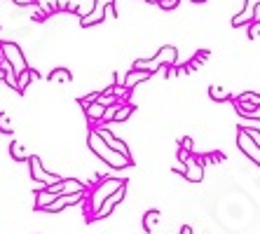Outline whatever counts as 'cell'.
<instances>
[{
    "mask_svg": "<svg viewBox=\"0 0 260 234\" xmlns=\"http://www.w3.org/2000/svg\"><path fill=\"white\" fill-rule=\"evenodd\" d=\"M87 145H89V150L94 152L99 159H103V162L108 164V166H113V169H124V166L132 164L129 157H124V155H120L117 150H113V148H110V145L99 136L96 129H89V133H87Z\"/></svg>",
    "mask_w": 260,
    "mask_h": 234,
    "instance_id": "cell-1",
    "label": "cell"
},
{
    "mask_svg": "<svg viewBox=\"0 0 260 234\" xmlns=\"http://www.w3.org/2000/svg\"><path fill=\"white\" fill-rule=\"evenodd\" d=\"M176 61H178V52H176V47L164 45V47L159 49L152 59L136 61V63H134V71H150V73H155V71H159V66H167V68L176 66Z\"/></svg>",
    "mask_w": 260,
    "mask_h": 234,
    "instance_id": "cell-2",
    "label": "cell"
},
{
    "mask_svg": "<svg viewBox=\"0 0 260 234\" xmlns=\"http://www.w3.org/2000/svg\"><path fill=\"white\" fill-rule=\"evenodd\" d=\"M122 187H127V183L122 178H106L103 183H99L96 190L89 194V206H91V213L96 216L99 209L103 206V202L108 197H113V194L117 192V190H122Z\"/></svg>",
    "mask_w": 260,
    "mask_h": 234,
    "instance_id": "cell-3",
    "label": "cell"
},
{
    "mask_svg": "<svg viewBox=\"0 0 260 234\" xmlns=\"http://www.w3.org/2000/svg\"><path fill=\"white\" fill-rule=\"evenodd\" d=\"M0 56L10 63V66L14 68V73H17V78L21 75V73L28 71V61H26L24 52L19 49L17 42H10V40H3L0 42Z\"/></svg>",
    "mask_w": 260,
    "mask_h": 234,
    "instance_id": "cell-4",
    "label": "cell"
},
{
    "mask_svg": "<svg viewBox=\"0 0 260 234\" xmlns=\"http://www.w3.org/2000/svg\"><path fill=\"white\" fill-rule=\"evenodd\" d=\"M28 164H30V178L36 180V183H45V187H52V185L63 183V178H61V176L49 174L47 169L43 166V162H40V157H38V155H30Z\"/></svg>",
    "mask_w": 260,
    "mask_h": 234,
    "instance_id": "cell-5",
    "label": "cell"
},
{
    "mask_svg": "<svg viewBox=\"0 0 260 234\" xmlns=\"http://www.w3.org/2000/svg\"><path fill=\"white\" fill-rule=\"evenodd\" d=\"M237 145H239V150H242L244 155L251 159V162H255L260 166V145L255 143L251 136H248L244 126L239 129V131H237Z\"/></svg>",
    "mask_w": 260,
    "mask_h": 234,
    "instance_id": "cell-6",
    "label": "cell"
},
{
    "mask_svg": "<svg viewBox=\"0 0 260 234\" xmlns=\"http://www.w3.org/2000/svg\"><path fill=\"white\" fill-rule=\"evenodd\" d=\"M108 5H115V0H96L94 3V7H91V12L85 14V17L80 19V26H96L101 24L103 19H106V7Z\"/></svg>",
    "mask_w": 260,
    "mask_h": 234,
    "instance_id": "cell-7",
    "label": "cell"
},
{
    "mask_svg": "<svg viewBox=\"0 0 260 234\" xmlns=\"http://www.w3.org/2000/svg\"><path fill=\"white\" fill-rule=\"evenodd\" d=\"M202 176H204V162H202V157L192 155L185 162V178H188V183H200Z\"/></svg>",
    "mask_w": 260,
    "mask_h": 234,
    "instance_id": "cell-8",
    "label": "cell"
},
{
    "mask_svg": "<svg viewBox=\"0 0 260 234\" xmlns=\"http://www.w3.org/2000/svg\"><path fill=\"white\" fill-rule=\"evenodd\" d=\"M260 5V0H246V5H244V10L239 14H237L235 19H232V26H244V24H253L255 21V7Z\"/></svg>",
    "mask_w": 260,
    "mask_h": 234,
    "instance_id": "cell-9",
    "label": "cell"
},
{
    "mask_svg": "<svg viewBox=\"0 0 260 234\" xmlns=\"http://www.w3.org/2000/svg\"><path fill=\"white\" fill-rule=\"evenodd\" d=\"M87 197V192H75V194H61L59 199H56L52 206H47L45 211H49V213H59V211H63L66 206L71 204H78V202H82V199Z\"/></svg>",
    "mask_w": 260,
    "mask_h": 234,
    "instance_id": "cell-10",
    "label": "cell"
},
{
    "mask_svg": "<svg viewBox=\"0 0 260 234\" xmlns=\"http://www.w3.org/2000/svg\"><path fill=\"white\" fill-rule=\"evenodd\" d=\"M124 194H127V187H122V190H117V192L113 194V197H108L106 202H103V206L99 209V213H96L94 218H96V220H101V218H108L110 213H113V209H115V206L120 204L122 199H124Z\"/></svg>",
    "mask_w": 260,
    "mask_h": 234,
    "instance_id": "cell-11",
    "label": "cell"
},
{
    "mask_svg": "<svg viewBox=\"0 0 260 234\" xmlns=\"http://www.w3.org/2000/svg\"><path fill=\"white\" fill-rule=\"evenodd\" d=\"M96 131H99V136H101L103 141H106V143H108L110 148H113V150H117L120 155L129 157V148H127L124 143H122V141H117V138L113 136V131H110L108 126H96Z\"/></svg>",
    "mask_w": 260,
    "mask_h": 234,
    "instance_id": "cell-12",
    "label": "cell"
},
{
    "mask_svg": "<svg viewBox=\"0 0 260 234\" xmlns=\"http://www.w3.org/2000/svg\"><path fill=\"white\" fill-rule=\"evenodd\" d=\"M61 194L59 192H54V190H49V187H45V190H40V192L36 194V209H40V211H45L47 206H52L59 199Z\"/></svg>",
    "mask_w": 260,
    "mask_h": 234,
    "instance_id": "cell-13",
    "label": "cell"
},
{
    "mask_svg": "<svg viewBox=\"0 0 260 234\" xmlns=\"http://www.w3.org/2000/svg\"><path fill=\"white\" fill-rule=\"evenodd\" d=\"M235 108L237 113L246 117V120H260V106H253V103H242L235 98Z\"/></svg>",
    "mask_w": 260,
    "mask_h": 234,
    "instance_id": "cell-14",
    "label": "cell"
},
{
    "mask_svg": "<svg viewBox=\"0 0 260 234\" xmlns=\"http://www.w3.org/2000/svg\"><path fill=\"white\" fill-rule=\"evenodd\" d=\"M150 75H152L150 71H129V73H127V80H124V87L132 91L136 84L145 82V80H150Z\"/></svg>",
    "mask_w": 260,
    "mask_h": 234,
    "instance_id": "cell-15",
    "label": "cell"
},
{
    "mask_svg": "<svg viewBox=\"0 0 260 234\" xmlns=\"http://www.w3.org/2000/svg\"><path fill=\"white\" fill-rule=\"evenodd\" d=\"M106 106H103L101 101L96 103H91V106H87L85 108V115H87V120L89 122H103V117H106Z\"/></svg>",
    "mask_w": 260,
    "mask_h": 234,
    "instance_id": "cell-16",
    "label": "cell"
},
{
    "mask_svg": "<svg viewBox=\"0 0 260 234\" xmlns=\"http://www.w3.org/2000/svg\"><path fill=\"white\" fill-rule=\"evenodd\" d=\"M159 218H162V213H159V211H148V213L143 216V229H145V232H152V229L157 227Z\"/></svg>",
    "mask_w": 260,
    "mask_h": 234,
    "instance_id": "cell-17",
    "label": "cell"
},
{
    "mask_svg": "<svg viewBox=\"0 0 260 234\" xmlns=\"http://www.w3.org/2000/svg\"><path fill=\"white\" fill-rule=\"evenodd\" d=\"M47 80L49 82H71L73 75H71V71H66V68H56V71H52L47 75Z\"/></svg>",
    "mask_w": 260,
    "mask_h": 234,
    "instance_id": "cell-18",
    "label": "cell"
},
{
    "mask_svg": "<svg viewBox=\"0 0 260 234\" xmlns=\"http://www.w3.org/2000/svg\"><path fill=\"white\" fill-rule=\"evenodd\" d=\"M209 96L213 98V101H232V94L228 89H223V87H218V84H213L211 89H209Z\"/></svg>",
    "mask_w": 260,
    "mask_h": 234,
    "instance_id": "cell-19",
    "label": "cell"
},
{
    "mask_svg": "<svg viewBox=\"0 0 260 234\" xmlns=\"http://www.w3.org/2000/svg\"><path fill=\"white\" fill-rule=\"evenodd\" d=\"M10 152H12V157L17 159V162H26V159H30V155L24 150V145H21V143H12Z\"/></svg>",
    "mask_w": 260,
    "mask_h": 234,
    "instance_id": "cell-20",
    "label": "cell"
},
{
    "mask_svg": "<svg viewBox=\"0 0 260 234\" xmlns=\"http://www.w3.org/2000/svg\"><path fill=\"white\" fill-rule=\"evenodd\" d=\"M132 113H134V106H129V103H120V110H117V115H115V122H124Z\"/></svg>",
    "mask_w": 260,
    "mask_h": 234,
    "instance_id": "cell-21",
    "label": "cell"
},
{
    "mask_svg": "<svg viewBox=\"0 0 260 234\" xmlns=\"http://www.w3.org/2000/svg\"><path fill=\"white\" fill-rule=\"evenodd\" d=\"M33 78H36V73H30V68L26 73H21V75H19V82H17V91H24L26 84H28Z\"/></svg>",
    "mask_w": 260,
    "mask_h": 234,
    "instance_id": "cell-22",
    "label": "cell"
},
{
    "mask_svg": "<svg viewBox=\"0 0 260 234\" xmlns=\"http://www.w3.org/2000/svg\"><path fill=\"white\" fill-rule=\"evenodd\" d=\"M237 101H242V103H253V106H260V94H253V91H246V94H242V96L237 98Z\"/></svg>",
    "mask_w": 260,
    "mask_h": 234,
    "instance_id": "cell-23",
    "label": "cell"
},
{
    "mask_svg": "<svg viewBox=\"0 0 260 234\" xmlns=\"http://www.w3.org/2000/svg\"><path fill=\"white\" fill-rule=\"evenodd\" d=\"M12 122H10V117H7V113H0V131L3 133H12Z\"/></svg>",
    "mask_w": 260,
    "mask_h": 234,
    "instance_id": "cell-24",
    "label": "cell"
},
{
    "mask_svg": "<svg viewBox=\"0 0 260 234\" xmlns=\"http://www.w3.org/2000/svg\"><path fill=\"white\" fill-rule=\"evenodd\" d=\"M99 98H101V91H94V94H87V96H82L80 98V106H91V103H96Z\"/></svg>",
    "mask_w": 260,
    "mask_h": 234,
    "instance_id": "cell-25",
    "label": "cell"
},
{
    "mask_svg": "<svg viewBox=\"0 0 260 234\" xmlns=\"http://www.w3.org/2000/svg\"><path fill=\"white\" fill-rule=\"evenodd\" d=\"M120 103H122V101H120ZM120 103H113V106H108V110H106V117H103V122H110V120H115L117 110H120Z\"/></svg>",
    "mask_w": 260,
    "mask_h": 234,
    "instance_id": "cell-26",
    "label": "cell"
},
{
    "mask_svg": "<svg viewBox=\"0 0 260 234\" xmlns=\"http://www.w3.org/2000/svg\"><path fill=\"white\" fill-rule=\"evenodd\" d=\"M255 36H260V21H253V24H251V28H248V38L253 40Z\"/></svg>",
    "mask_w": 260,
    "mask_h": 234,
    "instance_id": "cell-27",
    "label": "cell"
},
{
    "mask_svg": "<svg viewBox=\"0 0 260 234\" xmlns=\"http://www.w3.org/2000/svg\"><path fill=\"white\" fill-rule=\"evenodd\" d=\"M244 129H246V133H248V136H251V138H253V141H255V143L260 145V129H251V126H244Z\"/></svg>",
    "mask_w": 260,
    "mask_h": 234,
    "instance_id": "cell-28",
    "label": "cell"
},
{
    "mask_svg": "<svg viewBox=\"0 0 260 234\" xmlns=\"http://www.w3.org/2000/svg\"><path fill=\"white\" fill-rule=\"evenodd\" d=\"M178 3H181V0H162V3H159V7H162V10H174Z\"/></svg>",
    "mask_w": 260,
    "mask_h": 234,
    "instance_id": "cell-29",
    "label": "cell"
},
{
    "mask_svg": "<svg viewBox=\"0 0 260 234\" xmlns=\"http://www.w3.org/2000/svg\"><path fill=\"white\" fill-rule=\"evenodd\" d=\"M181 148H185V150H188V152H192V138H188V136H185V138H183V141H181Z\"/></svg>",
    "mask_w": 260,
    "mask_h": 234,
    "instance_id": "cell-30",
    "label": "cell"
},
{
    "mask_svg": "<svg viewBox=\"0 0 260 234\" xmlns=\"http://www.w3.org/2000/svg\"><path fill=\"white\" fill-rule=\"evenodd\" d=\"M106 14H110V17H117V12H115V5H108V7H106Z\"/></svg>",
    "mask_w": 260,
    "mask_h": 234,
    "instance_id": "cell-31",
    "label": "cell"
},
{
    "mask_svg": "<svg viewBox=\"0 0 260 234\" xmlns=\"http://www.w3.org/2000/svg\"><path fill=\"white\" fill-rule=\"evenodd\" d=\"M181 234H192V229H190L188 225H183V227H181Z\"/></svg>",
    "mask_w": 260,
    "mask_h": 234,
    "instance_id": "cell-32",
    "label": "cell"
},
{
    "mask_svg": "<svg viewBox=\"0 0 260 234\" xmlns=\"http://www.w3.org/2000/svg\"><path fill=\"white\" fill-rule=\"evenodd\" d=\"M0 80H7V73L3 71V68H0Z\"/></svg>",
    "mask_w": 260,
    "mask_h": 234,
    "instance_id": "cell-33",
    "label": "cell"
},
{
    "mask_svg": "<svg viewBox=\"0 0 260 234\" xmlns=\"http://www.w3.org/2000/svg\"><path fill=\"white\" fill-rule=\"evenodd\" d=\"M255 19H258V21H260V5L255 7Z\"/></svg>",
    "mask_w": 260,
    "mask_h": 234,
    "instance_id": "cell-34",
    "label": "cell"
},
{
    "mask_svg": "<svg viewBox=\"0 0 260 234\" xmlns=\"http://www.w3.org/2000/svg\"><path fill=\"white\" fill-rule=\"evenodd\" d=\"M192 3H204V0H192Z\"/></svg>",
    "mask_w": 260,
    "mask_h": 234,
    "instance_id": "cell-35",
    "label": "cell"
},
{
    "mask_svg": "<svg viewBox=\"0 0 260 234\" xmlns=\"http://www.w3.org/2000/svg\"><path fill=\"white\" fill-rule=\"evenodd\" d=\"M30 3H36V0H30Z\"/></svg>",
    "mask_w": 260,
    "mask_h": 234,
    "instance_id": "cell-36",
    "label": "cell"
}]
</instances>
